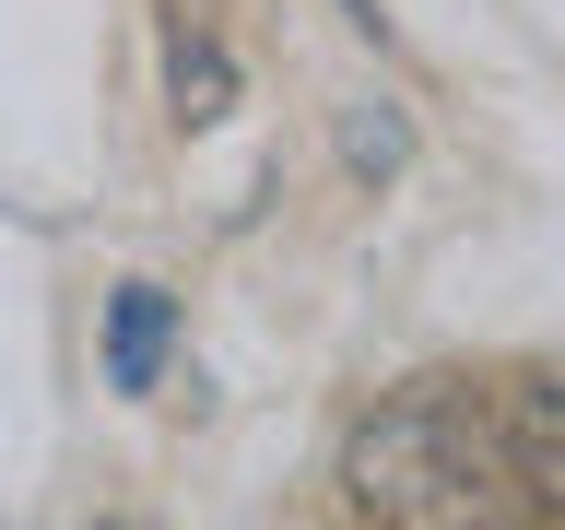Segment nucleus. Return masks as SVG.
<instances>
[{"label":"nucleus","instance_id":"f257e3e1","mask_svg":"<svg viewBox=\"0 0 565 530\" xmlns=\"http://www.w3.org/2000/svg\"><path fill=\"white\" fill-rule=\"evenodd\" d=\"M342 495L365 507V519H401V530L542 519L530 484H519V448H507V401L471 389V378H413V389H388L377 413H353Z\"/></svg>","mask_w":565,"mask_h":530},{"label":"nucleus","instance_id":"f03ea898","mask_svg":"<svg viewBox=\"0 0 565 530\" xmlns=\"http://www.w3.org/2000/svg\"><path fill=\"white\" fill-rule=\"evenodd\" d=\"M507 401V448H519V484L542 519H565V378H494Z\"/></svg>","mask_w":565,"mask_h":530},{"label":"nucleus","instance_id":"7ed1b4c3","mask_svg":"<svg viewBox=\"0 0 565 530\" xmlns=\"http://www.w3.org/2000/svg\"><path fill=\"white\" fill-rule=\"evenodd\" d=\"M166 353H177L166 283H118V295H106V389H153V378H166Z\"/></svg>","mask_w":565,"mask_h":530},{"label":"nucleus","instance_id":"20e7f679","mask_svg":"<svg viewBox=\"0 0 565 530\" xmlns=\"http://www.w3.org/2000/svg\"><path fill=\"white\" fill-rule=\"evenodd\" d=\"M166 95H177V130H212V118L236 106V60H224L212 35L177 24V35H166Z\"/></svg>","mask_w":565,"mask_h":530},{"label":"nucleus","instance_id":"39448f33","mask_svg":"<svg viewBox=\"0 0 565 530\" xmlns=\"http://www.w3.org/2000/svg\"><path fill=\"white\" fill-rule=\"evenodd\" d=\"M342 153H353V177H388L401 166V118H342Z\"/></svg>","mask_w":565,"mask_h":530},{"label":"nucleus","instance_id":"423d86ee","mask_svg":"<svg viewBox=\"0 0 565 530\" xmlns=\"http://www.w3.org/2000/svg\"><path fill=\"white\" fill-rule=\"evenodd\" d=\"M342 12H353V35H377V47H388V12H377V0H342Z\"/></svg>","mask_w":565,"mask_h":530}]
</instances>
